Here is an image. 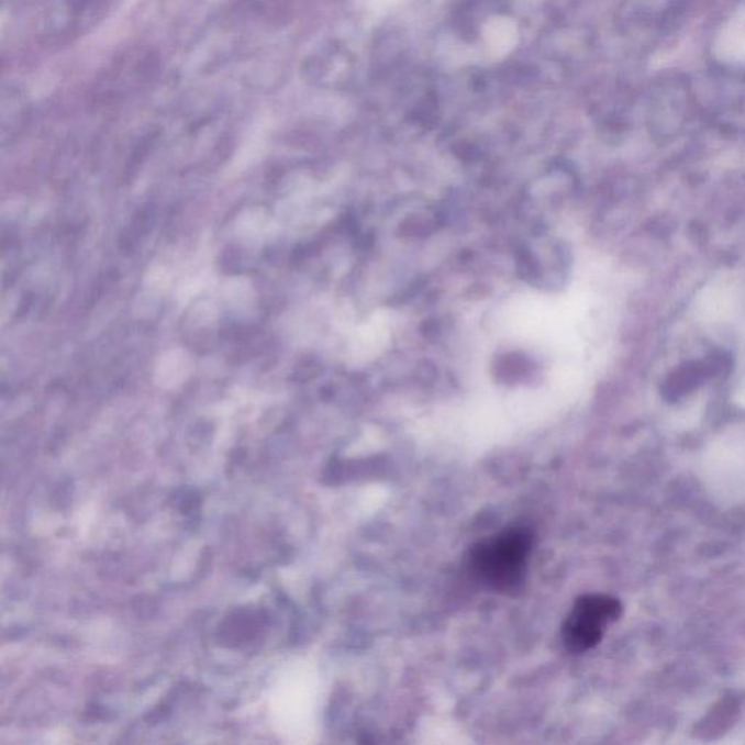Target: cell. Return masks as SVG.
Segmentation results:
<instances>
[{"label": "cell", "mask_w": 745, "mask_h": 745, "mask_svg": "<svg viewBox=\"0 0 745 745\" xmlns=\"http://www.w3.org/2000/svg\"><path fill=\"white\" fill-rule=\"evenodd\" d=\"M533 543L531 529H505L472 547L469 556L470 569L479 581L492 590H519L526 580Z\"/></svg>", "instance_id": "obj_1"}, {"label": "cell", "mask_w": 745, "mask_h": 745, "mask_svg": "<svg viewBox=\"0 0 745 745\" xmlns=\"http://www.w3.org/2000/svg\"><path fill=\"white\" fill-rule=\"evenodd\" d=\"M622 614L621 601L612 596L587 594L574 604L563 627V641L571 653H587L600 644L605 627Z\"/></svg>", "instance_id": "obj_2"}, {"label": "cell", "mask_w": 745, "mask_h": 745, "mask_svg": "<svg viewBox=\"0 0 745 745\" xmlns=\"http://www.w3.org/2000/svg\"><path fill=\"white\" fill-rule=\"evenodd\" d=\"M483 38L493 57H504L518 46L519 29L510 18H492L485 25Z\"/></svg>", "instance_id": "obj_3"}, {"label": "cell", "mask_w": 745, "mask_h": 745, "mask_svg": "<svg viewBox=\"0 0 745 745\" xmlns=\"http://www.w3.org/2000/svg\"><path fill=\"white\" fill-rule=\"evenodd\" d=\"M402 0H363L366 8L371 11H386V9L393 8L394 4L401 3Z\"/></svg>", "instance_id": "obj_4"}]
</instances>
